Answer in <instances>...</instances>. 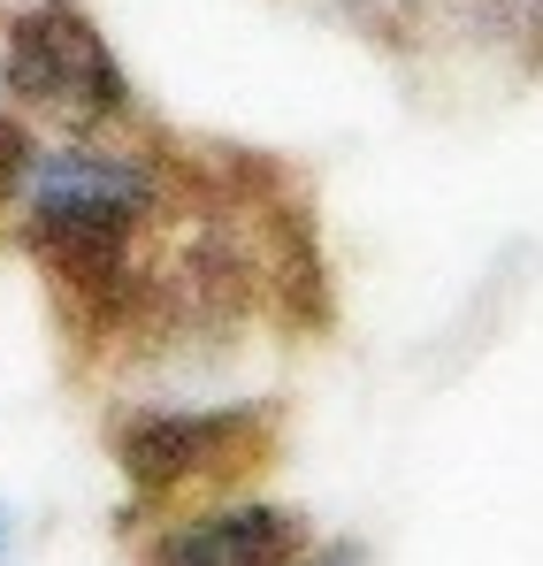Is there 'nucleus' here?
Returning <instances> with one entry per match:
<instances>
[{
	"instance_id": "f257e3e1",
	"label": "nucleus",
	"mask_w": 543,
	"mask_h": 566,
	"mask_svg": "<svg viewBox=\"0 0 543 566\" xmlns=\"http://www.w3.org/2000/svg\"><path fill=\"white\" fill-rule=\"evenodd\" d=\"M0 93L23 115H62L77 130L100 123H130V77L107 54L100 23L77 0H31L8 15L0 39Z\"/></svg>"
},
{
	"instance_id": "f03ea898",
	"label": "nucleus",
	"mask_w": 543,
	"mask_h": 566,
	"mask_svg": "<svg viewBox=\"0 0 543 566\" xmlns=\"http://www.w3.org/2000/svg\"><path fill=\"white\" fill-rule=\"evenodd\" d=\"M261 437H269L261 406H146L115 429V460L146 497H169L199 474L253 460Z\"/></svg>"
},
{
	"instance_id": "7ed1b4c3",
	"label": "nucleus",
	"mask_w": 543,
	"mask_h": 566,
	"mask_svg": "<svg viewBox=\"0 0 543 566\" xmlns=\"http://www.w3.org/2000/svg\"><path fill=\"white\" fill-rule=\"evenodd\" d=\"M299 559H306V521L291 505L191 513L154 544V566H299Z\"/></svg>"
},
{
	"instance_id": "20e7f679",
	"label": "nucleus",
	"mask_w": 543,
	"mask_h": 566,
	"mask_svg": "<svg viewBox=\"0 0 543 566\" xmlns=\"http://www.w3.org/2000/svg\"><path fill=\"white\" fill-rule=\"evenodd\" d=\"M39 169V138H31V115L15 99H0V207H15L23 185Z\"/></svg>"
},
{
	"instance_id": "39448f33",
	"label": "nucleus",
	"mask_w": 543,
	"mask_h": 566,
	"mask_svg": "<svg viewBox=\"0 0 543 566\" xmlns=\"http://www.w3.org/2000/svg\"><path fill=\"white\" fill-rule=\"evenodd\" d=\"M299 566H361V544H330V552H314V559Z\"/></svg>"
},
{
	"instance_id": "423d86ee",
	"label": "nucleus",
	"mask_w": 543,
	"mask_h": 566,
	"mask_svg": "<svg viewBox=\"0 0 543 566\" xmlns=\"http://www.w3.org/2000/svg\"><path fill=\"white\" fill-rule=\"evenodd\" d=\"M8 544H15V521H8V505H0V559H8Z\"/></svg>"
}]
</instances>
